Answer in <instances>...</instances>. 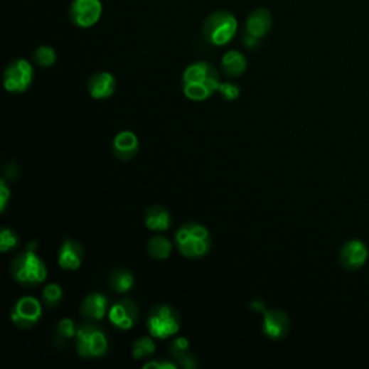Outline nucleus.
<instances>
[{
    "label": "nucleus",
    "mask_w": 369,
    "mask_h": 369,
    "mask_svg": "<svg viewBox=\"0 0 369 369\" xmlns=\"http://www.w3.org/2000/svg\"><path fill=\"white\" fill-rule=\"evenodd\" d=\"M220 74L209 63H193L182 75L183 94L193 101H203L213 97L220 87Z\"/></svg>",
    "instance_id": "obj_1"
},
{
    "label": "nucleus",
    "mask_w": 369,
    "mask_h": 369,
    "mask_svg": "<svg viewBox=\"0 0 369 369\" xmlns=\"http://www.w3.org/2000/svg\"><path fill=\"white\" fill-rule=\"evenodd\" d=\"M175 242L182 255L188 258H202L210 248V234L203 225L188 223L176 231Z\"/></svg>",
    "instance_id": "obj_2"
},
{
    "label": "nucleus",
    "mask_w": 369,
    "mask_h": 369,
    "mask_svg": "<svg viewBox=\"0 0 369 369\" xmlns=\"http://www.w3.org/2000/svg\"><path fill=\"white\" fill-rule=\"evenodd\" d=\"M11 273L21 286L33 287L45 282L48 270L35 251H25L12 260Z\"/></svg>",
    "instance_id": "obj_3"
},
{
    "label": "nucleus",
    "mask_w": 369,
    "mask_h": 369,
    "mask_svg": "<svg viewBox=\"0 0 369 369\" xmlns=\"http://www.w3.org/2000/svg\"><path fill=\"white\" fill-rule=\"evenodd\" d=\"M77 353L84 359L102 358L109 351V339L101 326L94 322H85L77 329Z\"/></svg>",
    "instance_id": "obj_4"
},
{
    "label": "nucleus",
    "mask_w": 369,
    "mask_h": 369,
    "mask_svg": "<svg viewBox=\"0 0 369 369\" xmlns=\"http://www.w3.org/2000/svg\"><path fill=\"white\" fill-rule=\"evenodd\" d=\"M238 29L237 18L227 11H217L210 14L203 22V38L214 46H224L230 43Z\"/></svg>",
    "instance_id": "obj_5"
},
{
    "label": "nucleus",
    "mask_w": 369,
    "mask_h": 369,
    "mask_svg": "<svg viewBox=\"0 0 369 369\" xmlns=\"http://www.w3.org/2000/svg\"><path fill=\"white\" fill-rule=\"evenodd\" d=\"M147 329L153 338L168 339L181 329V316L169 304H156L147 316Z\"/></svg>",
    "instance_id": "obj_6"
},
{
    "label": "nucleus",
    "mask_w": 369,
    "mask_h": 369,
    "mask_svg": "<svg viewBox=\"0 0 369 369\" xmlns=\"http://www.w3.org/2000/svg\"><path fill=\"white\" fill-rule=\"evenodd\" d=\"M11 319L19 329H31L42 319V306L39 300L32 296H23L14 304L11 310Z\"/></svg>",
    "instance_id": "obj_7"
},
{
    "label": "nucleus",
    "mask_w": 369,
    "mask_h": 369,
    "mask_svg": "<svg viewBox=\"0 0 369 369\" xmlns=\"http://www.w3.org/2000/svg\"><path fill=\"white\" fill-rule=\"evenodd\" d=\"M33 80V67L26 60L9 63L4 73V84L9 92H25Z\"/></svg>",
    "instance_id": "obj_8"
},
{
    "label": "nucleus",
    "mask_w": 369,
    "mask_h": 369,
    "mask_svg": "<svg viewBox=\"0 0 369 369\" xmlns=\"http://www.w3.org/2000/svg\"><path fill=\"white\" fill-rule=\"evenodd\" d=\"M102 14L100 0H74L70 6V21L78 28L94 26Z\"/></svg>",
    "instance_id": "obj_9"
},
{
    "label": "nucleus",
    "mask_w": 369,
    "mask_h": 369,
    "mask_svg": "<svg viewBox=\"0 0 369 369\" xmlns=\"http://www.w3.org/2000/svg\"><path fill=\"white\" fill-rule=\"evenodd\" d=\"M262 314V333L273 341L284 339L290 332L289 314L279 309H266Z\"/></svg>",
    "instance_id": "obj_10"
},
{
    "label": "nucleus",
    "mask_w": 369,
    "mask_h": 369,
    "mask_svg": "<svg viewBox=\"0 0 369 369\" xmlns=\"http://www.w3.org/2000/svg\"><path fill=\"white\" fill-rule=\"evenodd\" d=\"M109 321L119 331H130L139 321V307L130 299L116 301L109 310Z\"/></svg>",
    "instance_id": "obj_11"
},
{
    "label": "nucleus",
    "mask_w": 369,
    "mask_h": 369,
    "mask_svg": "<svg viewBox=\"0 0 369 369\" xmlns=\"http://www.w3.org/2000/svg\"><path fill=\"white\" fill-rule=\"evenodd\" d=\"M368 247L360 240L346 241L339 251V261L346 270H359L366 264Z\"/></svg>",
    "instance_id": "obj_12"
},
{
    "label": "nucleus",
    "mask_w": 369,
    "mask_h": 369,
    "mask_svg": "<svg viewBox=\"0 0 369 369\" xmlns=\"http://www.w3.org/2000/svg\"><path fill=\"white\" fill-rule=\"evenodd\" d=\"M109 300L101 293L88 294L81 304V314L87 322H100L107 314Z\"/></svg>",
    "instance_id": "obj_13"
},
{
    "label": "nucleus",
    "mask_w": 369,
    "mask_h": 369,
    "mask_svg": "<svg viewBox=\"0 0 369 369\" xmlns=\"http://www.w3.org/2000/svg\"><path fill=\"white\" fill-rule=\"evenodd\" d=\"M84 258V248L75 240H67L58 252V264L64 270H78Z\"/></svg>",
    "instance_id": "obj_14"
},
{
    "label": "nucleus",
    "mask_w": 369,
    "mask_h": 369,
    "mask_svg": "<svg viewBox=\"0 0 369 369\" xmlns=\"http://www.w3.org/2000/svg\"><path fill=\"white\" fill-rule=\"evenodd\" d=\"M88 92L95 100L109 98L116 91V78L110 73H97L88 80Z\"/></svg>",
    "instance_id": "obj_15"
},
{
    "label": "nucleus",
    "mask_w": 369,
    "mask_h": 369,
    "mask_svg": "<svg viewBox=\"0 0 369 369\" xmlns=\"http://www.w3.org/2000/svg\"><path fill=\"white\" fill-rule=\"evenodd\" d=\"M139 151V139L133 132H120L113 140V154L119 161H130Z\"/></svg>",
    "instance_id": "obj_16"
},
{
    "label": "nucleus",
    "mask_w": 369,
    "mask_h": 369,
    "mask_svg": "<svg viewBox=\"0 0 369 369\" xmlns=\"http://www.w3.org/2000/svg\"><path fill=\"white\" fill-rule=\"evenodd\" d=\"M272 23H273V21H272L270 12L264 8H258L254 12H251L250 16L247 18L245 32L261 39L270 32Z\"/></svg>",
    "instance_id": "obj_17"
},
{
    "label": "nucleus",
    "mask_w": 369,
    "mask_h": 369,
    "mask_svg": "<svg viewBox=\"0 0 369 369\" xmlns=\"http://www.w3.org/2000/svg\"><path fill=\"white\" fill-rule=\"evenodd\" d=\"M171 213L162 205H151L144 213V224L151 231H168L171 228Z\"/></svg>",
    "instance_id": "obj_18"
},
{
    "label": "nucleus",
    "mask_w": 369,
    "mask_h": 369,
    "mask_svg": "<svg viewBox=\"0 0 369 369\" xmlns=\"http://www.w3.org/2000/svg\"><path fill=\"white\" fill-rule=\"evenodd\" d=\"M223 71L227 77L237 78L247 70V60L238 50H228L221 61Z\"/></svg>",
    "instance_id": "obj_19"
},
{
    "label": "nucleus",
    "mask_w": 369,
    "mask_h": 369,
    "mask_svg": "<svg viewBox=\"0 0 369 369\" xmlns=\"http://www.w3.org/2000/svg\"><path fill=\"white\" fill-rule=\"evenodd\" d=\"M171 353L182 368L192 369L196 366V359L189 351V341L186 338H175L171 345Z\"/></svg>",
    "instance_id": "obj_20"
},
{
    "label": "nucleus",
    "mask_w": 369,
    "mask_h": 369,
    "mask_svg": "<svg viewBox=\"0 0 369 369\" xmlns=\"http://www.w3.org/2000/svg\"><path fill=\"white\" fill-rule=\"evenodd\" d=\"M147 252L154 260H166L172 252V242L162 235H156L147 242Z\"/></svg>",
    "instance_id": "obj_21"
},
{
    "label": "nucleus",
    "mask_w": 369,
    "mask_h": 369,
    "mask_svg": "<svg viewBox=\"0 0 369 369\" xmlns=\"http://www.w3.org/2000/svg\"><path fill=\"white\" fill-rule=\"evenodd\" d=\"M110 286L116 293H127L134 286V277L129 270L119 269L112 273Z\"/></svg>",
    "instance_id": "obj_22"
},
{
    "label": "nucleus",
    "mask_w": 369,
    "mask_h": 369,
    "mask_svg": "<svg viewBox=\"0 0 369 369\" xmlns=\"http://www.w3.org/2000/svg\"><path fill=\"white\" fill-rule=\"evenodd\" d=\"M156 352V345L150 336H141L134 341L132 348V355L136 360L146 359Z\"/></svg>",
    "instance_id": "obj_23"
},
{
    "label": "nucleus",
    "mask_w": 369,
    "mask_h": 369,
    "mask_svg": "<svg viewBox=\"0 0 369 369\" xmlns=\"http://www.w3.org/2000/svg\"><path fill=\"white\" fill-rule=\"evenodd\" d=\"M33 61L42 68L52 67L57 61V52L54 48L42 45L33 50Z\"/></svg>",
    "instance_id": "obj_24"
},
{
    "label": "nucleus",
    "mask_w": 369,
    "mask_h": 369,
    "mask_svg": "<svg viewBox=\"0 0 369 369\" xmlns=\"http://www.w3.org/2000/svg\"><path fill=\"white\" fill-rule=\"evenodd\" d=\"M64 299L63 287L57 283H49L42 290V300L46 304V307H57Z\"/></svg>",
    "instance_id": "obj_25"
},
{
    "label": "nucleus",
    "mask_w": 369,
    "mask_h": 369,
    "mask_svg": "<svg viewBox=\"0 0 369 369\" xmlns=\"http://www.w3.org/2000/svg\"><path fill=\"white\" fill-rule=\"evenodd\" d=\"M77 329L75 325H74V321L65 318L63 319L58 326H57V331H55V339H57V343H61V345H65L68 341L74 339L75 335H77Z\"/></svg>",
    "instance_id": "obj_26"
},
{
    "label": "nucleus",
    "mask_w": 369,
    "mask_h": 369,
    "mask_svg": "<svg viewBox=\"0 0 369 369\" xmlns=\"http://www.w3.org/2000/svg\"><path fill=\"white\" fill-rule=\"evenodd\" d=\"M18 244H19V238L15 234V231L9 228H4L2 232H0V251L8 252L15 247H18Z\"/></svg>",
    "instance_id": "obj_27"
},
{
    "label": "nucleus",
    "mask_w": 369,
    "mask_h": 369,
    "mask_svg": "<svg viewBox=\"0 0 369 369\" xmlns=\"http://www.w3.org/2000/svg\"><path fill=\"white\" fill-rule=\"evenodd\" d=\"M218 92L224 97V100L227 101H234L240 97V87L238 84L235 82H231V81H225V82H221L220 87H218Z\"/></svg>",
    "instance_id": "obj_28"
},
{
    "label": "nucleus",
    "mask_w": 369,
    "mask_h": 369,
    "mask_svg": "<svg viewBox=\"0 0 369 369\" xmlns=\"http://www.w3.org/2000/svg\"><path fill=\"white\" fill-rule=\"evenodd\" d=\"M179 365L171 360H150L144 363V369H176Z\"/></svg>",
    "instance_id": "obj_29"
},
{
    "label": "nucleus",
    "mask_w": 369,
    "mask_h": 369,
    "mask_svg": "<svg viewBox=\"0 0 369 369\" xmlns=\"http://www.w3.org/2000/svg\"><path fill=\"white\" fill-rule=\"evenodd\" d=\"M9 196H11V191H9L5 179H2L0 181V210H2V213H5Z\"/></svg>",
    "instance_id": "obj_30"
},
{
    "label": "nucleus",
    "mask_w": 369,
    "mask_h": 369,
    "mask_svg": "<svg viewBox=\"0 0 369 369\" xmlns=\"http://www.w3.org/2000/svg\"><path fill=\"white\" fill-rule=\"evenodd\" d=\"M258 42H260L258 38H255V36H252V35H250V33L245 32V35H244V38H242L244 46H247V48L251 49V48H255V46L258 45Z\"/></svg>",
    "instance_id": "obj_31"
},
{
    "label": "nucleus",
    "mask_w": 369,
    "mask_h": 369,
    "mask_svg": "<svg viewBox=\"0 0 369 369\" xmlns=\"http://www.w3.org/2000/svg\"><path fill=\"white\" fill-rule=\"evenodd\" d=\"M251 309H252L254 311H257V313H262V311H264V310L267 309V306H266V303L262 301V300H254V301L251 303Z\"/></svg>",
    "instance_id": "obj_32"
}]
</instances>
